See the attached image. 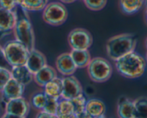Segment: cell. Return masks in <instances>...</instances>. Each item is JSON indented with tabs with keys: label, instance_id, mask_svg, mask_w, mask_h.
<instances>
[{
	"label": "cell",
	"instance_id": "obj_1",
	"mask_svg": "<svg viewBox=\"0 0 147 118\" xmlns=\"http://www.w3.org/2000/svg\"><path fill=\"white\" fill-rule=\"evenodd\" d=\"M118 74L127 78H138L144 74L146 61L141 55L134 51L128 53L115 61Z\"/></svg>",
	"mask_w": 147,
	"mask_h": 118
},
{
	"label": "cell",
	"instance_id": "obj_2",
	"mask_svg": "<svg viewBox=\"0 0 147 118\" xmlns=\"http://www.w3.org/2000/svg\"><path fill=\"white\" fill-rule=\"evenodd\" d=\"M137 40L131 33H122L113 36L106 43V51L108 57L113 61L135 50Z\"/></svg>",
	"mask_w": 147,
	"mask_h": 118
},
{
	"label": "cell",
	"instance_id": "obj_3",
	"mask_svg": "<svg viewBox=\"0 0 147 118\" xmlns=\"http://www.w3.org/2000/svg\"><path fill=\"white\" fill-rule=\"evenodd\" d=\"M113 71L112 64L107 59L102 57L92 58L87 66L89 77L96 83H103L110 79Z\"/></svg>",
	"mask_w": 147,
	"mask_h": 118
},
{
	"label": "cell",
	"instance_id": "obj_4",
	"mask_svg": "<svg viewBox=\"0 0 147 118\" xmlns=\"http://www.w3.org/2000/svg\"><path fill=\"white\" fill-rule=\"evenodd\" d=\"M2 48L7 61L11 67L25 65L30 50L21 42L16 39L9 40Z\"/></svg>",
	"mask_w": 147,
	"mask_h": 118
},
{
	"label": "cell",
	"instance_id": "obj_5",
	"mask_svg": "<svg viewBox=\"0 0 147 118\" xmlns=\"http://www.w3.org/2000/svg\"><path fill=\"white\" fill-rule=\"evenodd\" d=\"M43 19L48 25L59 26L68 18V10L62 2H49L43 9Z\"/></svg>",
	"mask_w": 147,
	"mask_h": 118
},
{
	"label": "cell",
	"instance_id": "obj_6",
	"mask_svg": "<svg viewBox=\"0 0 147 118\" xmlns=\"http://www.w3.org/2000/svg\"><path fill=\"white\" fill-rule=\"evenodd\" d=\"M17 40L25 45L30 50L35 48V34L30 21L27 17H21L17 20L13 30Z\"/></svg>",
	"mask_w": 147,
	"mask_h": 118
},
{
	"label": "cell",
	"instance_id": "obj_7",
	"mask_svg": "<svg viewBox=\"0 0 147 118\" xmlns=\"http://www.w3.org/2000/svg\"><path fill=\"white\" fill-rule=\"evenodd\" d=\"M68 43L71 49L88 50L92 45L93 38L87 30L77 27L69 33Z\"/></svg>",
	"mask_w": 147,
	"mask_h": 118
},
{
	"label": "cell",
	"instance_id": "obj_8",
	"mask_svg": "<svg viewBox=\"0 0 147 118\" xmlns=\"http://www.w3.org/2000/svg\"><path fill=\"white\" fill-rule=\"evenodd\" d=\"M30 105L23 97L7 101L2 117H26L29 115Z\"/></svg>",
	"mask_w": 147,
	"mask_h": 118
},
{
	"label": "cell",
	"instance_id": "obj_9",
	"mask_svg": "<svg viewBox=\"0 0 147 118\" xmlns=\"http://www.w3.org/2000/svg\"><path fill=\"white\" fill-rule=\"evenodd\" d=\"M63 91L61 98L71 99L83 94V88L80 81L73 75L66 76L62 78Z\"/></svg>",
	"mask_w": 147,
	"mask_h": 118
},
{
	"label": "cell",
	"instance_id": "obj_10",
	"mask_svg": "<svg viewBox=\"0 0 147 118\" xmlns=\"http://www.w3.org/2000/svg\"><path fill=\"white\" fill-rule=\"evenodd\" d=\"M25 89V86L24 84L20 83L15 78H11L1 92L2 99L7 102L10 99L22 97Z\"/></svg>",
	"mask_w": 147,
	"mask_h": 118
},
{
	"label": "cell",
	"instance_id": "obj_11",
	"mask_svg": "<svg viewBox=\"0 0 147 118\" xmlns=\"http://www.w3.org/2000/svg\"><path fill=\"white\" fill-rule=\"evenodd\" d=\"M56 66L57 71L65 76L73 75L77 69L70 53H63L59 55L56 60Z\"/></svg>",
	"mask_w": 147,
	"mask_h": 118
},
{
	"label": "cell",
	"instance_id": "obj_12",
	"mask_svg": "<svg viewBox=\"0 0 147 118\" xmlns=\"http://www.w3.org/2000/svg\"><path fill=\"white\" fill-rule=\"evenodd\" d=\"M46 65H47V60L42 52L35 48L30 50L25 66L32 74L38 72Z\"/></svg>",
	"mask_w": 147,
	"mask_h": 118
},
{
	"label": "cell",
	"instance_id": "obj_13",
	"mask_svg": "<svg viewBox=\"0 0 147 118\" xmlns=\"http://www.w3.org/2000/svg\"><path fill=\"white\" fill-rule=\"evenodd\" d=\"M18 20V15L14 10L0 7V33L12 31Z\"/></svg>",
	"mask_w": 147,
	"mask_h": 118
},
{
	"label": "cell",
	"instance_id": "obj_14",
	"mask_svg": "<svg viewBox=\"0 0 147 118\" xmlns=\"http://www.w3.org/2000/svg\"><path fill=\"white\" fill-rule=\"evenodd\" d=\"M85 112L87 117H104L106 113V106L100 99H90L86 102Z\"/></svg>",
	"mask_w": 147,
	"mask_h": 118
},
{
	"label": "cell",
	"instance_id": "obj_15",
	"mask_svg": "<svg viewBox=\"0 0 147 118\" xmlns=\"http://www.w3.org/2000/svg\"><path fill=\"white\" fill-rule=\"evenodd\" d=\"M57 77V72L53 67L47 65L33 74V80L40 86L43 87L48 82Z\"/></svg>",
	"mask_w": 147,
	"mask_h": 118
},
{
	"label": "cell",
	"instance_id": "obj_16",
	"mask_svg": "<svg viewBox=\"0 0 147 118\" xmlns=\"http://www.w3.org/2000/svg\"><path fill=\"white\" fill-rule=\"evenodd\" d=\"M117 115L122 118H135L136 111L134 101L126 97H121L118 102Z\"/></svg>",
	"mask_w": 147,
	"mask_h": 118
},
{
	"label": "cell",
	"instance_id": "obj_17",
	"mask_svg": "<svg viewBox=\"0 0 147 118\" xmlns=\"http://www.w3.org/2000/svg\"><path fill=\"white\" fill-rule=\"evenodd\" d=\"M11 75L12 78H15L25 86L29 84L33 80V74L25 65L12 67Z\"/></svg>",
	"mask_w": 147,
	"mask_h": 118
},
{
	"label": "cell",
	"instance_id": "obj_18",
	"mask_svg": "<svg viewBox=\"0 0 147 118\" xmlns=\"http://www.w3.org/2000/svg\"><path fill=\"white\" fill-rule=\"evenodd\" d=\"M70 54L77 68H87L92 59L91 55L88 50L71 49Z\"/></svg>",
	"mask_w": 147,
	"mask_h": 118
},
{
	"label": "cell",
	"instance_id": "obj_19",
	"mask_svg": "<svg viewBox=\"0 0 147 118\" xmlns=\"http://www.w3.org/2000/svg\"><path fill=\"white\" fill-rule=\"evenodd\" d=\"M43 88H44V92L47 96L59 99L61 98L62 91H63L62 78L58 76L56 77L48 82L43 86Z\"/></svg>",
	"mask_w": 147,
	"mask_h": 118
},
{
	"label": "cell",
	"instance_id": "obj_20",
	"mask_svg": "<svg viewBox=\"0 0 147 118\" xmlns=\"http://www.w3.org/2000/svg\"><path fill=\"white\" fill-rule=\"evenodd\" d=\"M145 4V0H120L121 11L126 15L138 12Z\"/></svg>",
	"mask_w": 147,
	"mask_h": 118
},
{
	"label": "cell",
	"instance_id": "obj_21",
	"mask_svg": "<svg viewBox=\"0 0 147 118\" xmlns=\"http://www.w3.org/2000/svg\"><path fill=\"white\" fill-rule=\"evenodd\" d=\"M18 5L23 10L30 12L43 11L49 0H18Z\"/></svg>",
	"mask_w": 147,
	"mask_h": 118
},
{
	"label": "cell",
	"instance_id": "obj_22",
	"mask_svg": "<svg viewBox=\"0 0 147 118\" xmlns=\"http://www.w3.org/2000/svg\"><path fill=\"white\" fill-rule=\"evenodd\" d=\"M56 117L62 118L75 117L73 105L70 99L61 98V99L59 101Z\"/></svg>",
	"mask_w": 147,
	"mask_h": 118
},
{
	"label": "cell",
	"instance_id": "obj_23",
	"mask_svg": "<svg viewBox=\"0 0 147 118\" xmlns=\"http://www.w3.org/2000/svg\"><path fill=\"white\" fill-rule=\"evenodd\" d=\"M74 107L75 117H87L85 112V106L87 99L82 95L70 99Z\"/></svg>",
	"mask_w": 147,
	"mask_h": 118
},
{
	"label": "cell",
	"instance_id": "obj_24",
	"mask_svg": "<svg viewBox=\"0 0 147 118\" xmlns=\"http://www.w3.org/2000/svg\"><path fill=\"white\" fill-rule=\"evenodd\" d=\"M134 102L136 117H147V97H140Z\"/></svg>",
	"mask_w": 147,
	"mask_h": 118
},
{
	"label": "cell",
	"instance_id": "obj_25",
	"mask_svg": "<svg viewBox=\"0 0 147 118\" xmlns=\"http://www.w3.org/2000/svg\"><path fill=\"white\" fill-rule=\"evenodd\" d=\"M48 96L44 92H38L32 95L31 98V105L38 110H42L46 105Z\"/></svg>",
	"mask_w": 147,
	"mask_h": 118
},
{
	"label": "cell",
	"instance_id": "obj_26",
	"mask_svg": "<svg viewBox=\"0 0 147 118\" xmlns=\"http://www.w3.org/2000/svg\"><path fill=\"white\" fill-rule=\"evenodd\" d=\"M59 101V99H56V98L48 96L47 101H46V105H45L44 108H43V110L51 114V115H53L56 117H56V113H57Z\"/></svg>",
	"mask_w": 147,
	"mask_h": 118
},
{
	"label": "cell",
	"instance_id": "obj_27",
	"mask_svg": "<svg viewBox=\"0 0 147 118\" xmlns=\"http://www.w3.org/2000/svg\"><path fill=\"white\" fill-rule=\"evenodd\" d=\"M85 6L92 11H100L105 7L107 0H83Z\"/></svg>",
	"mask_w": 147,
	"mask_h": 118
},
{
	"label": "cell",
	"instance_id": "obj_28",
	"mask_svg": "<svg viewBox=\"0 0 147 118\" xmlns=\"http://www.w3.org/2000/svg\"><path fill=\"white\" fill-rule=\"evenodd\" d=\"M11 78V70L0 67V93Z\"/></svg>",
	"mask_w": 147,
	"mask_h": 118
},
{
	"label": "cell",
	"instance_id": "obj_29",
	"mask_svg": "<svg viewBox=\"0 0 147 118\" xmlns=\"http://www.w3.org/2000/svg\"><path fill=\"white\" fill-rule=\"evenodd\" d=\"M18 5V0H0V7L4 9L14 10Z\"/></svg>",
	"mask_w": 147,
	"mask_h": 118
},
{
	"label": "cell",
	"instance_id": "obj_30",
	"mask_svg": "<svg viewBox=\"0 0 147 118\" xmlns=\"http://www.w3.org/2000/svg\"><path fill=\"white\" fill-rule=\"evenodd\" d=\"M0 67L1 68H7V69L9 70H11V68H12V67L9 66V64L7 61L5 53H4L3 48L1 47V46H0Z\"/></svg>",
	"mask_w": 147,
	"mask_h": 118
},
{
	"label": "cell",
	"instance_id": "obj_31",
	"mask_svg": "<svg viewBox=\"0 0 147 118\" xmlns=\"http://www.w3.org/2000/svg\"><path fill=\"white\" fill-rule=\"evenodd\" d=\"M36 117H56L42 109V110H39L38 113L37 114Z\"/></svg>",
	"mask_w": 147,
	"mask_h": 118
},
{
	"label": "cell",
	"instance_id": "obj_32",
	"mask_svg": "<svg viewBox=\"0 0 147 118\" xmlns=\"http://www.w3.org/2000/svg\"><path fill=\"white\" fill-rule=\"evenodd\" d=\"M61 2L63 4H71L74 2H75L77 0H60Z\"/></svg>",
	"mask_w": 147,
	"mask_h": 118
},
{
	"label": "cell",
	"instance_id": "obj_33",
	"mask_svg": "<svg viewBox=\"0 0 147 118\" xmlns=\"http://www.w3.org/2000/svg\"><path fill=\"white\" fill-rule=\"evenodd\" d=\"M145 18H146V21L147 22V7L146 8V10H145Z\"/></svg>",
	"mask_w": 147,
	"mask_h": 118
},
{
	"label": "cell",
	"instance_id": "obj_34",
	"mask_svg": "<svg viewBox=\"0 0 147 118\" xmlns=\"http://www.w3.org/2000/svg\"><path fill=\"white\" fill-rule=\"evenodd\" d=\"M145 46H146V48L147 50V38H146V40H145Z\"/></svg>",
	"mask_w": 147,
	"mask_h": 118
},
{
	"label": "cell",
	"instance_id": "obj_35",
	"mask_svg": "<svg viewBox=\"0 0 147 118\" xmlns=\"http://www.w3.org/2000/svg\"><path fill=\"white\" fill-rule=\"evenodd\" d=\"M144 5H146V7H147V0H145V4Z\"/></svg>",
	"mask_w": 147,
	"mask_h": 118
},
{
	"label": "cell",
	"instance_id": "obj_36",
	"mask_svg": "<svg viewBox=\"0 0 147 118\" xmlns=\"http://www.w3.org/2000/svg\"><path fill=\"white\" fill-rule=\"evenodd\" d=\"M146 64H147V53H146Z\"/></svg>",
	"mask_w": 147,
	"mask_h": 118
}]
</instances>
